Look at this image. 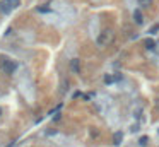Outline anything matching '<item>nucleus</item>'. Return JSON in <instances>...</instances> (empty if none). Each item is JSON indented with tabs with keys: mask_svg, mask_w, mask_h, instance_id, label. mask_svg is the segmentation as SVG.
<instances>
[{
	"mask_svg": "<svg viewBox=\"0 0 159 147\" xmlns=\"http://www.w3.org/2000/svg\"><path fill=\"white\" fill-rule=\"evenodd\" d=\"M2 69H4V72L5 74H14L16 72V69H17V63L16 62H12V60H9V58H5L4 62H2Z\"/></svg>",
	"mask_w": 159,
	"mask_h": 147,
	"instance_id": "nucleus-1",
	"label": "nucleus"
},
{
	"mask_svg": "<svg viewBox=\"0 0 159 147\" xmlns=\"http://www.w3.org/2000/svg\"><path fill=\"white\" fill-rule=\"evenodd\" d=\"M111 38H113V33L109 29L103 31L99 34V38H98V45H99V46H104V45H108L109 41H111Z\"/></svg>",
	"mask_w": 159,
	"mask_h": 147,
	"instance_id": "nucleus-2",
	"label": "nucleus"
},
{
	"mask_svg": "<svg viewBox=\"0 0 159 147\" xmlns=\"http://www.w3.org/2000/svg\"><path fill=\"white\" fill-rule=\"evenodd\" d=\"M0 10H2L4 14H10V12H12V5H10L9 0H2V2H0Z\"/></svg>",
	"mask_w": 159,
	"mask_h": 147,
	"instance_id": "nucleus-3",
	"label": "nucleus"
},
{
	"mask_svg": "<svg viewBox=\"0 0 159 147\" xmlns=\"http://www.w3.org/2000/svg\"><path fill=\"white\" fill-rule=\"evenodd\" d=\"M70 69L74 70L75 74H80V63H79V58H74L70 62Z\"/></svg>",
	"mask_w": 159,
	"mask_h": 147,
	"instance_id": "nucleus-4",
	"label": "nucleus"
},
{
	"mask_svg": "<svg viewBox=\"0 0 159 147\" xmlns=\"http://www.w3.org/2000/svg\"><path fill=\"white\" fill-rule=\"evenodd\" d=\"M133 21H135V24H142L144 22V16H142V12L139 9L133 12Z\"/></svg>",
	"mask_w": 159,
	"mask_h": 147,
	"instance_id": "nucleus-5",
	"label": "nucleus"
},
{
	"mask_svg": "<svg viewBox=\"0 0 159 147\" xmlns=\"http://www.w3.org/2000/svg\"><path fill=\"white\" fill-rule=\"evenodd\" d=\"M121 138H123V134H121V132H116L115 137H113V144H115V146H120V144H121Z\"/></svg>",
	"mask_w": 159,
	"mask_h": 147,
	"instance_id": "nucleus-6",
	"label": "nucleus"
},
{
	"mask_svg": "<svg viewBox=\"0 0 159 147\" xmlns=\"http://www.w3.org/2000/svg\"><path fill=\"white\" fill-rule=\"evenodd\" d=\"M144 45H146V48H147V50H154V48H156V43H154L150 38L146 39V41H144Z\"/></svg>",
	"mask_w": 159,
	"mask_h": 147,
	"instance_id": "nucleus-7",
	"label": "nucleus"
},
{
	"mask_svg": "<svg viewBox=\"0 0 159 147\" xmlns=\"http://www.w3.org/2000/svg\"><path fill=\"white\" fill-rule=\"evenodd\" d=\"M10 5H12V9H16V7H19L21 5V0H9Z\"/></svg>",
	"mask_w": 159,
	"mask_h": 147,
	"instance_id": "nucleus-8",
	"label": "nucleus"
},
{
	"mask_svg": "<svg viewBox=\"0 0 159 147\" xmlns=\"http://www.w3.org/2000/svg\"><path fill=\"white\" fill-rule=\"evenodd\" d=\"M140 5H144V7H149L150 4H152V0H139Z\"/></svg>",
	"mask_w": 159,
	"mask_h": 147,
	"instance_id": "nucleus-9",
	"label": "nucleus"
},
{
	"mask_svg": "<svg viewBox=\"0 0 159 147\" xmlns=\"http://www.w3.org/2000/svg\"><path fill=\"white\" fill-rule=\"evenodd\" d=\"M147 140H149V137H140L139 144H140V146H147Z\"/></svg>",
	"mask_w": 159,
	"mask_h": 147,
	"instance_id": "nucleus-10",
	"label": "nucleus"
},
{
	"mask_svg": "<svg viewBox=\"0 0 159 147\" xmlns=\"http://www.w3.org/2000/svg\"><path fill=\"white\" fill-rule=\"evenodd\" d=\"M38 12H41V14H45V12H50V7L46 5V7H38Z\"/></svg>",
	"mask_w": 159,
	"mask_h": 147,
	"instance_id": "nucleus-11",
	"label": "nucleus"
},
{
	"mask_svg": "<svg viewBox=\"0 0 159 147\" xmlns=\"http://www.w3.org/2000/svg\"><path fill=\"white\" fill-rule=\"evenodd\" d=\"M104 82H106V84H111V82H115V79L111 77V75H106V77H104Z\"/></svg>",
	"mask_w": 159,
	"mask_h": 147,
	"instance_id": "nucleus-12",
	"label": "nucleus"
},
{
	"mask_svg": "<svg viewBox=\"0 0 159 147\" xmlns=\"http://www.w3.org/2000/svg\"><path fill=\"white\" fill-rule=\"evenodd\" d=\"M158 31H159V24H158V26H154V28H150V31H149V33H150V34H156Z\"/></svg>",
	"mask_w": 159,
	"mask_h": 147,
	"instance_id": "nucleus-13",
	"label": "nucleus"
},
{
	"mask_svg": "<svg viewBox=\"0 0 159 147\" xmlns=\"http://www.w3.org/2000/svg\"><path fill=\"white\" fill-rule=\"evenodd\" d=\"M113 79H115V80H120V79H121V74H115V75H113Z\"/></svg>",
	"mask_w": 159,
	"mask_h": 147,
	"instance_id": "nucleus-14",
	"label": "nucleus"
},
{
	"mask_svg": "<svg viewBox=\"0 0 159 147\" xmlns=\"http://www.w3.org/2000/svg\"><path fill=\"white\" fill-rule=\"evenodd\" d=\"M14 146H16V142H10V144H9L7 147H14Z\"/></svg>",
	"mask_w": 159,
	"mask_h": 147,
	"instance_id": "nucleus-15",
	"label": "nucleus"
},
{
	"mask_svg": "<svg viewBox=\"0 0 159 147\" xmlns=\"http://www.w3.org/2000/svg\"><path fill=\"white\" fill-rule=\"evenodd\" d=\"M0 115H2V109H0Z\"/></svg>",
	"mask_w": 159,
	"mask_h": 147,
	"instance_id": "nucleus-16",
	"label": "nucleus"
}]
</instances>
